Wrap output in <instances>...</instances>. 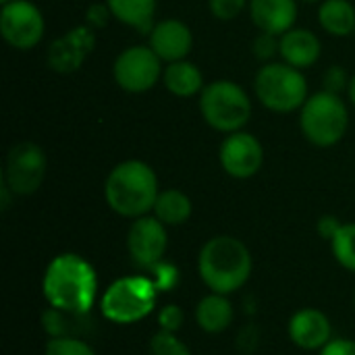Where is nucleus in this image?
Masks as SVG:
<instances>
[{"mask_svg":"<svg viewBox=\"0 0 355 355\" xmlns=\"http://www.w3.org/2000/svg\"><path fill=\"white\" fill-rule=\"evenodd\" d=\"M264 146L248 129L225 135L218 148V162L223 171L237 181L252 179L264 166Z\"/></svg>","mask_w":355,"mask_h":355,"instance_id":"9b49d317","label":"nucleus"},{"mask_svg":"<svg viewBox=\"0 0 355 355\" xmlns=\"http://www.w3.org/2000/svg\"><path fill=\"white\" fill-rule=\"evenodd\" d=\"M168 248L166 225L154 214L139 216L131 223L127 233V250L137 266H156L162 262Z\"/></svg>","mask_w":355,"mask_h":355,"instance_id":"f8f14e48","label":"nucleus"},{"mask_svg":"<svg viewBox=\"0 0 355 355\" xmlns=\"http://www.w3.org/2000/svg\"><path fill=\"white\" fill-rule=\"evenodd\" d=\"M252 254L243 241L231 235L208 239L198 256V270L212 293L229 295L241 289L252 277Z\"/></svg>","mask_w":355,"mask_h":355,"instance_id":"7ed1b4c3","label":"nucleus"},{"mask_svg":"<svg viewBox=\"0 0 355 355\" xmlns=\"http://www.w3.org/2000/svg\"><path fill=\"white\" fill-rule=\"evenodd\" d=\"M44 355H96V352L77 337H50Z\"/></svg>","mask_w":355,"mask_h":355,"instance_id":"393cba45","label":"nucleus"},{"mask_svg":"<svg viewBox=\"0 0 355 355\" xmlns=\"http://www.w3.org/2000/svg\"><path fill=\"white\" fill-rule=\"evenodd\" d=\"M6 2H10V0H0V4H6Z\"/></svg>","mask_w":355,"mask_h":355,"instance_id":"f704fd0d","label":"nucleus"},{"mask_svg":"<svg viewBox=\"0 0 355 355\" xmlns=\"http://www.w3.org/2000/svg\"><path fill=\"white\" fill-rule=\"evenodd\" d=\"M158 324L162 331H171V333H177L181 327H183V310L175 304H168L160 310L158 314Z\"/></svg>","mask_w":355,"mask_h":355,"instance_id":"c756f323","label":"nucleus"},{"mask_svg":"<svg viewBox=\"0 0 355 355\" xmlns=\"http://www.w3.org/2000/svg\"><path fill=\"white\" fill-rule=\"evenodd\" d=\"M322 56L320 37L308 27H291L279 37V60L306 71L312 69Z\"/></svg>","mask_w":355,"mask_h":355,"instance_id":"4468645a","label":"nucleus"},{"mask_svg":"<svg viewBox=\"0 0 355 355\" xmlns=\"http://www.w3.org/2000/svg\"><path fill=\"white\" fill-rule=\"evenodd\" d=\"M300 2H304V4H316V2H318V4H320L322 0H300Z\"/></svg>","mask_w":355,"mask_h":355,"instance_id":"72a5a7b5","label":"nucleus"},{"mask_svg":"<svg viewBox=\"0 0 355 355\" xmlns=\"http://www.w3.org/2000/svg\"><path fill=\"white\" fill-rule=\"evenodd\" d=\"M87 56L89 54L69 33H62L50 42L46 50V64L50 71L58 75H71L83 67Z\"/></svg>","mask_w":355,"mask_h":355,"instance_id":"6ab92c4d","label":"nucleus"},{"mask_svg":"<svg viewBox=\"0 0 355 355\" xmlns=\"http://www.w3.org/2000/svg\"><path fill=\"white\" fill-rule=\"evenodd\" d=\"M48 173V156L40 144L33 141H19L15 144L4 162L2 181L15 196H31L35 193Z\"/></svg>","mask_w":355,"mask_h":355,"instance_id":"1a4fd4ad","label":"nucleus"},{"mask_svg":"<svg viewBox=\"0 0 355 355\" xmlns=\"http://www.w3.org/2000/svg\"><path fill=\"white\" fill-rule=\"evenodd\" d=\"M349 73L343 64H331L324 75H322V89L331 92V94H347V87H349Z\"/></svg>","mask_w":355,"mask_h":355,"instance_id":"cd10ccee","label":"nucleus"},{"mask_svg":"<svg viewBox=\"0 0 355 355\" xmlns=\"http://www.w3.org/2000/svg\"><path fill=\"white\" fill-rule=\"evenodd\" d=\"M279 37L281 35H275V33H264V31H258V35L254 37L252 42V52L254 56L264 64V62H272L277 56H279Z\"/></svg>","mask_w":355,"mask_h":355,"instance_id":"a878e982","label":"nucleus"},{"mask_svg":"<svg viewBox=\"0 0 355 355\" xmlns=\"http://www.w3.org/2000/svg\"><path fill=\"white\" fill-rule=\"evenodd\" d=\"M320 355H355V341H352V339H331L320 349Z\"/></svg>","mask_w":355,"mask_h":355,"instance_id":"2f4dec72","label":"nucleus"},{"mask_svg":"<svg viewBox=\"0 0 355 355\" xmlns=\"http://www.w3.org/2000/svg\"><path fill=\"white\" fill-rule=\"evenodd\" d=\"M193 204L189 196L181 189H160L152 214L166 227H179L189 220Z\"/></svg>","mask_w":355,"mask_h":355,"instance_id":"4be33fe9","label":"nucleus"},{"mask_svg":"<svg viewBox=\"0 0 355 355\" xmlns=\"http://www.w3.org/2000/svg\"><path fill=\"white\" fill-rule=\"evenodd\" d=\"M162 85L171 96L183 100V98L200 96L206 81H204V73L200 71V67L196 62H191L189 58H185V60L164 64Z\"/></svg>","mask_w":355,"mask_h":355,"instance_id":"f3484780","label":"nucleus"},{"mask_svg":"<svg viewBox=\"0 0 355 355\" xmlns=\"http://www.w3.org/2000/svg\"><path fill=\"white\" fill-rule=\"evenodd\" d=\"M158 193L160 187L156 171L139 158H129L114 164L104 181V200L108 208L131 220L150 214Z\"/></svg>","mask_w":355,"mask_h":355,"instance_id":"f03ea898","label":"nucleus"},{"mask_svg":"<svg viewBox=\"0 0 355 355\" xmlns=\"http://www.w3.org/2000/svg\"><path fill=\"white\" fill-rule=\"evenodd\" d=\"M158 287L148 277H123L114 281L100 300L102 316L116 324L144 320L156 304Z\"/></svg>","mask_w":355,"mask_h":355,"instance_id":"0eeeda50","label":"nucleus"},{"mask_svg":"<svg viewBox=\"0 0 355 355\" xmlns=\"http://www.w3.org/2000/svg\"><path fill=\"white\" fill-rule=\"evenodd\" d=\"M254 96L256 100L275 114L300 112L310 98L308 79L304 71L283 62H264L254 75Z\"/></svg>","mask_w":355,"mask_h":355,"instance_id":"39448f33","label":"nucleus"},{"mask_svg":"<svg viewBox=\"0 0 355 355\" xmlns=\"http://www.w3.org/2000/svg\"><path fill=\"white\" fill-rule=\"evenodd\" d=\"M248 6L250 0H208V10L216 21H235Z\"/></svg>","mask_w":355,"mask_h":355,"instance_id":"bb28decb","label":"nucleus"},{"mask_svg":"<svg viewBox=\"0 0 355 355\" xmlns=\"http://www.w3.org/2000/svg\"><path fill=\"white\" fill-rule=\"evenodd\" d=\"M233 316H235L233 304L223 293H210L202 297L196 308V320L200 329L212 335L227 331L233 322Z\"/></svg>","mask_w":355,"mask_h":355,"instance_id":"412c9836","label":"nucleus"},{"mask_svg":"<svg viewBox=\"0 0 355 355\" xmlns=\"http://www.w3.org/2000/svg\"><path fill=\"white\" fill-rule=\"evenodd\" d=\"M110 19H112V12H110L106 0H102V2H92V4L85 8V23H87L89 27H94L96 31L104 29V27L110 23Z\"/></svg>","mask_w":355,"mask_h":355,"instance_id":"c85d7f7f","label":"nucleus"},{"mask_svg":"<svg viewBox=\"0 0 355 355\" xmlns=\"http://www.w3.org/2000/svg\"><path fill=\"white\" fill-rule=\"evenodd\" d=\"M148 46L158 54L164 64L185 60L193 50V31L185 21L166 17L156 21L150 29Z\"/></svg>","mask_w":355,"mask_h":355,"instance_id":"ddd939ff","label":"nucleus"},{"mask_svg":"<svg viewBox=\"0 0 355 355\" xmlns=\"http://www.w3.org/2000/svg\"><path fill=\"white\" fill-rule=\"evenodd\" d=\"M248 10L258 31L283 35L295 27L300 0H250Z\"/></svg>","mask_w":355,"mask_h":355,"instance_id":"dca6fc26","label":"nucleus"},{"mask_svg":"<svg viewBox=\"0 0 355 355\" xmlns=\"http://www.w3.org/2000/svg\"><path fill=\"white\" fill-rule=\"evenodd\" d=\"M150 354L152 355H191L189 347L171 331H158L150 339Z\"/></svg>","mask_w":355,"mask_h":355,"instance_id":"b1692460","label":"nucleus"},{"mask_svg":"<svg viewBox=\"0 0 355 355\" xmlns=\"http://www.w3.org/2000/svg\"><path fill=\"white\" fill-rule=\"evenodd\" d=\"M46 33L44 12L29 0H10L0 8V35L2 40L19 50H33Z\"/></svg>","mask_w":355,"mask_h":355,"instance_id":"9d476101","label":"nucleus"},{"mask_svg":"<svg viewBox=\"0 0 355 355\" xmlns=\"http://www.w3.org/2000/svg\"><path fill=\"white\" fill-rule=\"evenodd\" d=\"M164 62L148 44L123 48L112 60V79L125 94H146L162 83Z\"/></svg>","mask_w":355,"mask_h":355,"instance_id":"6e6552de","label":"nucleus"},{"mask_svg":"<svg viewBox=\"0 0 355 355\" xmlns=\"http://www.w3.org/2000/svg\"><path fill=\"white\" fill-rule=\"evenodd\" d=\"M331 335L333 327L329 316L316 308H304L289 320V339L306 352L322 349L331 341Z\"/></svg>","mask_w":355,"mask_h":355,"instance_id":"2eb2a0df","label":"nucleus"},{"mask_svg":"<svg viewBox=\"0 0 355 355\" xmlns=\"http://www.w3.org/2000/svg\"><path fill=\"white\" fill-rule=\"evenodd\" d=\"M331 250L343 268L355 272V223H343V227L331 241Z\"/></svg>","mask_w":355,"mask_h":355,"instance_id":"5701e85b","label":"nucleus"},{"mask_svg":"<svg viewBox=\"0 0 355 355\" xmlns=\"http://www.w3.org/2000/svg\"><path fill=\"white\" fill-rule=\"evenodd\" d=\"M198 108L204 123L223 135L243 131L254 112L248 89L233 79H214L206 83L198 96Z\"/></svg>","mask_w":355,"mask_h":355,"instance_id":"20e7f679","label":"nucleus"},{"mask_svg":"<svg viewBox=\"0 0 355 355\" xmlns=\"http://www.w3.org/2000/svg\"><path fill=\"white\" fill-rule=\"evenodd\" d=\"M300 131L316 148L337 146L349 129V108L343 96L320 89L310 94L300 110Z\"/></svg>","mask_w":355,"mask_h":355,"instance_id":"423d86ee","label":"nucleus"},{"mask_svg":"<svg viewBox=\"0 0 355 355\" xmlns=\"http://www.w3.org/2000/svg\"><path fill=\"white\" fill-rule=\"evenodd\" d=\"M42 291L52 308L89 314L98 297V275L79 254H60L52 258L44 272Z\"/></svg>","mask_w":355,"mask_h":355,"instance_id":"f257e3e1","label":"nucleus"},{"mask_svg":"<svg viewBox=\"0 0 355 355\" xmlns=\"http://www.w3.org/2000/svg\"><path fill=\"white\" fill-rule=\"evenodd\" d=\"M106 4L112 12V19L144 35H148L156 23L158 0H106Z\"/></svg>","mask_w":355,"mask_h":355,"instance_id":"a211bd4d","label":"nucleus"},{"mask_svg":"<svg viewBox=\"0 0 355 355\" xmlns=\"http://www.w3.org/2000/svg\"><path fill=\"white\" fill-rule=\"evenodd\" d=\"M318 25L333 37L355 33V6L349 0H322L318 4Z\"/></svg>","mask_w":355,"mask_h":355,"instance_id":"aec40b11","label":"nucleus"},{"mask_svg":"<svg viewBox=\"0 0 355 355\" xmlns=\"http://www.w3.org/2000/svg\"><path fill=\"white\" fill-rule=\"evenodd\" d=\"M341 227H343V223H341L337 216H333V214H324V216H320L318 223H316L318 235H320L322 239H329V241L335 239V235L339 233Z\"/></svg>","mask_w":355,"mask_h":355,"instance_id":"7c9ffc66","label":"nucleus"},{"mask_svg":"<svg viewBox=\"0 0 355 355\" xmlns=\"http://www.w3.org/2000/svg\"><path fill=\"white\" fill-rule=\"evenodd\" d=\"M347 100H349V104L355 108V73L352 75V79H349V87H347Z\"/></svg>","mask_w":355,"mask_h":355,"instance_id":"473e14b6","label":"nucleus"}]
</instances>
